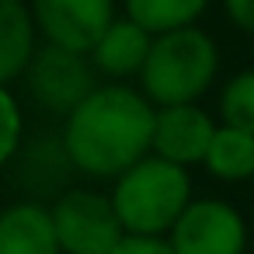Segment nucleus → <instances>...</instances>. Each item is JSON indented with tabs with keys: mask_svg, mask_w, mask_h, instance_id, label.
<instances>
[{
	"mask_svg": "<svg viewBox=\"0 0 254 254\" xmlns=\"http://www.w3.org/2000/svg\"><path fill=\"white\" fill-rule=\"evenodd\" d=\"M0 254H60L49 212L35 202L4 209L0 212Z\"/></svg>",
	"mask_w": 254,
	"mask_h": 254,
	"instance_id": "obj_9",
	"label": "nucleus"
},
{
	"mask_svg": "<svg viewBox=\"0 0 254 254\" xmlns=\"http://www.w3.org/2000/svg\"><path fill=\"white\" fill-rule=\"evenodd\" d=\"M171 230L174 254H244L247 244V226L240 212L219 198L188 202Z\"/></svg>",
	"mask_w": 254,
	"mask_h": 254,
	"instance_id": "obj_6",
	"label": "nucleus"
},
{
	"mask_svg": "<svg viewBox=\"0 0 254 254\" xmlns=\"http://www.w3.org/2000/svg\"><path fill=\"white\" fill-rule=\"evenodd\" d=\"M21 143V108L11 98L7 84H0V164H7Z\"/></svg>",
	"mask_w": 254,
	"mask_h": 254,
	"instance_id": "obj_15",
	"label": "nucleus"
},
{
	"mask_svg": "<svg viewBox=\"0 0 254 254\" xmlns=\"http://www.w3.org/2000/svg\"><path fill=\"white\" fill-rule=\"evenodd\" d=\"M35 53V18L25 0H0V84L25 73Z\"/></svg>",
	"mask_w": 254,
	"mask_h": 254,
	"instance_id": "obj_11",
	"label": "nucleus"
},
{
	"mask_svg": "<svg viewBox=\"0 0 254 254\" xmlns=\"http://www.w3.org/2000/svg\"><path fill=\"white\" fill-rule=\"evenodd\" d=\"M216 70H219L216 42L202 28L188 25L164 32L150 42V53L139 66V80L146 101L167 108V105H191L195 98H202L216 80Z\"/></svg>",
	"mask_w": 254,
	"mask_h": 254,
	"instance_id": "obj_2",
	"label": "nucleus"
},
{
	"mask_svg": "<svg viewBox=\"0 0 254 254\" xmlns=\"http://www.w3.org/2000/svg\"><path fill=\"white\" fill-rule=\"evenodd\" d=\"M223 7H226L230 21L240 32H251L254 35V0H223Z\"/></svg>",
	"mask_w": 254,
	"mask_h": 254,
	"instance_id": "obj_17",
	"label": "nucleus"
},
{
	"mask_svg": "<svg viewBox=\"0 0 254 254\" xmlns=\"http://www.w3.org/2000/svg\"><path fill=\"white\" fill-rule=\"evenodd\" d=\"M25 77H28L32 98L42 108L66 112V115L94 91V73H91L84 53H70L63 46H53V42L32 53Z\"/></svg>",
	"mask_w": 254,
	"mask_h": 254,
	"instance_id": "obj_5",
	"label": "nucleus"
},
{
	"mask_svg": "<svg viewBox=\"0 0 254 254\" xmlns=\"http://www.w3.org/2000/svg\"><path fill=\"white\" fill-rule=\"evenodd\" d=\"M49 219L56 244L66 254H108L122 240V223L112 198L94 191H66L49 209Z\"/></svg>",
	"mask_w": 254,
	"mask_h": 254,
	"instance_id": "obj_4",
	"label": "nucleus"
},
{
	"mask_svg": "<svg viewBox=\"0 0 254 254\" xmlns=\"http://www.w3.org/2000/svg\"><path fill=\"white\" fill-rule=\"evenodd\" d=\"M153 119L157 112L150 108L146 94L122 84L94 87L66 115V157L84 174L115 178L146 157L153 139Z\"/></svg>",
	"mask_w": 254,
	"mask_h": 254,
	"instance_id": "obj_1",
	"label": "nucleus"
},
{
	"mask_svg": "<svg viewBox=\"0 0 254 254\" xmlns=\"http://www.w3.org/2000/svg\"><path fill=\"white\" fill-rule=\"evenodd\" d=\"M122 4L129 21H136L150 35H164V32L195 25L209 7V0H122Z\"/></svg>",
	"mask_w": 254,
	"mask_h": 254,
	"instance_id": "obj_13",
	"label": "nucleus"
},
{
	"mask_svg": "<svg viewBox=\"0 0 254 254\" xmlns=\"http://www.w3.org/2000/svg\"><path fill=\"white\" fill-rule=\"evenodd\" d=\"M205 167L223 181H244L254 174V136L233 126L212 132L205 150Z\"/></svg>",
	"mask_w": 254,
	"mask_h": 254,
	"instance_id": "obj_12",
	"label": "nucleus"
},
{
	"mask_svg": "<svg viewBox=\"0 0 254 254\" xmlns=\"http://www.w3.org/2000/svg\"><path fill=\"white\" fill-rule=\"evenodd\" d=\"M219 115H223V126H233L254 136V70H240L237 77H230L219 98Z\"/></svg>",
	"mask_w": 254,
	"mask_h": 254,
	"instance_id": "obj_14",
	"label": "nucleus"
},
{
	"mask_svg": "<svg viewBox=\"0 0 254 254\" xmlns=\"http://www.w3.org/2000/svg\"><path fill=\"white\" fill-rule=\"evenodd\" d=\"M108 254H174V251H171V244L160 240V237H136V233H129V237H122Z\"/></svg>",
	"mask_w": 254,
	"mask_h": 254,
	"instance_id": "obj_16",
	"label": "nucleus"
},
{
	"mask_svg": "<svg viewBox=\"0 0 254 254\" xmlns=\"http://www.w3.org/2000/svg\"><path fill=\"white\" fill-rule=\"evenodd\" d=\"M150 42H153L150 32H143L136 21L122 18V21H112L105 28V35L91 49V56H94V66L101 73H108V77H132V73H139V66L146 60Z\"/></svg>",
	"mask_w": 254,
	"mask_h": 254,
	"instance_id": "obj_10",
	"label": "nucleus"
},
{
	"mask_svg": "<svg viewBox=\"0 0 254 254\" xmlns=\"http://www.w3.org/2000/svg\"><path fill=\"white\" fill-rule=\"evenodd\" d=\"M32 18L53 46L91 53L115 21V0H35Z\"/></svg>",
	"mask_w": 254,
	"mask_h": 254,
	"instance_id": "obj_7",
	"label": "nucleus"
},
{
	"mask_svg": "<svg viewBox=\"0 0 254 254\" xmlns=\"http://www.w3.org/2000/svg\"><path fill=\"white\" fill-rule=\"evenodd\" d=\"M188 202H191V181L185 167L164 157L136 160L119 174L112 191V205L122 230L136 237H157L171 230Z\"/></svg>",
	"mask_w": 254,
	"mask_h": 254,
	"instance_id": "obj_3",
	"label": "nucleus"
},
{
	"mask_svg": "<svg viewBox=\"0 0 254 254\" xmlns=\"http://www.w3.org/2000/svg\"><path fill=\"white\" fill-rule=\"evenodd\" d=\"M212 132H216L212 119L202 108H195V101L191 105H167L153 119V139H150V146L157 150V157L185 167V164L205 160Z\"/></svg>",
	"mask_w": 254,
	"mask_h": 254,
	"instance_id": "obj_8",
	"label": "nucleus"
}]
</instances>
